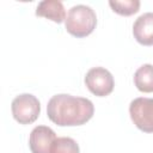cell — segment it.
Wrapping results in <instances>:
<instances>
[{"label":"cell","mask_w":153,"mask_h":153,"mask_svg":"<svg viewBox=\"0 0 153 153\" xmlns=\"http://www.w3.org/2000/svg\"><path fill=\"white\" fill-rule=\"evenodd\" d=\"M94 112L93 103L84 97L71 94H55L47 105L49 120L60 127L82 126L88 122Z\"/></svg>","instance_id":"1"},{"label":"cell","mask_w":153,"mask_h":153,"mask_svg":"<svg viewBox=\"0 0 153 153\" xmlns=\"http://www.w3.org/2000/svg\"><path fill=\"white\" fill-rule=\"evenodd\" d=\"M66 30L72 36L81 38L93 32L97 25V16L94 11L86 5L73 6L65 20Z\"/></svg>","instance_id":"2"},{"label":"cell","mask_w":153,"mask_h":153,"mask_svg":"<svg viewBox=\"0 0 153 153\" xmlns=\"http://www.w3.org/2000/svg\"><path fill=\"white\" fill-rule=\"evenodd\" d=\"M11 109L12 115L18 123L30 124L38 118L41 112V104L35 96L30 93H23L12 100Z\"/></svg>","instance_id":"3"},{"label":"cell","mask_w":153,"mask_h":153,"mask_svg":"<svg viewBox=\"0 0 153 153\" xmlns=\"http://www.w3.org/2000/svg\"><path fill=\"white\" fill-rule=\"evenodd\" d=\"M129 115L134 124L145 133H153V98L139 97L130 102Z\"/></svg>","instance_id":"4"},{"label":"cell","mask_w":153,"mask_h":153,"mask_svg":"<svg viewBox=\"0 0 153 153\" xmlns=\"http://www.w3.org/2000/svg\"><path fill=\"white\" fill-rule=\"evenodd\" d=\"M85 85L94 96L105 97L112 92L115 81L112 74L108 69L103 67H94L86 73Z\"/></svg>","instance_id":"5"},{"label":"cell","mask_w":153,"mask_h":153,"mask_svg":"<svg viewBox=\"0 0 153 153\" xmlns=\"http://www.w3.org/2000/svg\"><path fill=\"white\" fill-rule=\"evenodd\" d=\"M55 131L47 126H37L29 137V146L32 153H51V147L56 140Z\"/></svg>","instance_id":"6"},{"label":"cell","mask_w":153,"mask_h":153,"mask_svg":"<svg viewBox=\"0 0 153 153\" xmlns=\"http://www.w3.org/2000/svg\"><path fill=\"white\" fill-rule=\"evenodd\" d=\"M134 38L142 45H153V13L141 14L133 25Z\"/></svg>","instance_id":"7"},{"label":"cell","mask_w":153,"mask_h":153,"mask_svg":"<svg viewBox=\"0 0 153 153\" xmlns=\"http://www.w3.org/2000/svg\"><path fill=\"white\" fill-rule=\"evenodd\" d=\"M36 16L48 18L55 23H62L66 20V11L61 1L57 0H45L37 5Z\"/></svg>","instance_id":"8"},{"label":"cell","mask_w":153,"mask_h":153,"mask_svg":"<svg viewBox=\"0 0 153 153\" xmlns=\"http://www.w3.org/2000/svg\"><path fill=\"white\" fill-rule=\"evenodd\" d=\"M134 84L141 92H153V65H142L134 74Z\"/></svg>","instance_id":"9"},{"label":"cell","mask_w":153,"mask_h":153,"mask_svg":"<svg viewBox=\"0 0 153 153\" xmlns=\"http://www.w3.org/2000/svg\"><path fill=\"white\" fill-rule=\"evenodd\" d=\"M109 5L114 12H116L120 16H126V17L136 13L140 8V1L139 0H122V1L110 0Z\"/></svg>","instance_id":"10"},{"label":"cell","mask_w":153,"mask_h":153,"mask_svg":"<svg viewBox=\"0 0 153 153\" xmlns=\"http://www.w3.org/2000/svg\"><path fill=\"white\" fill-rule=\"evenodd\" d=\"M51 153H79V145L72 137H57L51 147Z\"/></svg>","instance_id":"11"}]
</instances>
